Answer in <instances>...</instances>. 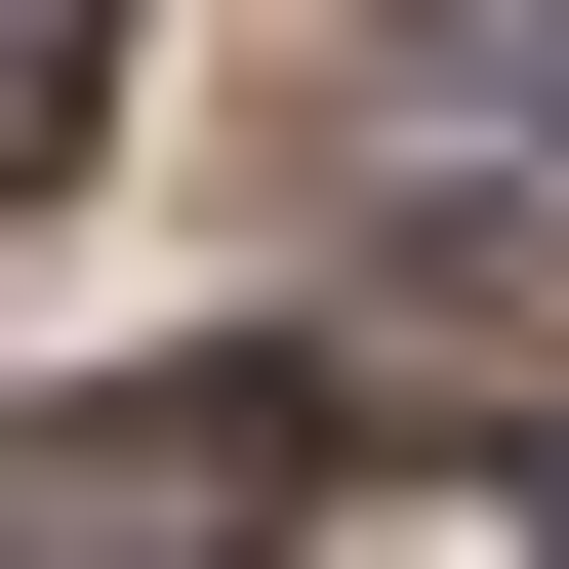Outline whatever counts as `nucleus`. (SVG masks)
<instances>
[{
    "label": "nucleus",
    "instance_id": "obj_1",
    "mask_svg": "<svg viewBox=\"0 0 569 569\" xmlns=\"http://www.w3.org/2000/svg\"><path fill=\"white\" fill-rule=\"evenodd\" d=\"M326 529V367H122L0 448V569H284Z\"/></svg>",
    "mask_w": 569,
    "mask_h": 569
},
{
    "label": "nucleus",
    "instance_id": "obj_2",
    "mask_svg": "<svg viewBox=\"0 0 569 569\" xmlns=\"http://www.w3.org/2000/svg\"><path fill=\"white\" fill-rule=\"evenodd\" d=\"M367 163H569V0H407L367 41Z\"/></svg>",
    "mask_w": 569,
    "mask_h": 569
},
{
    "label": "nucleus",
    "instance_id": "obj_3",
    "mask_svg": "<svg viewBox=\"0 0 569 569\" xmlns=\"http://www.w3.org/2000/svg\"><path fill=\"white\" fill-rule=\"evenodd\" d=\"M82 122H122V0H0V203L82 163Z\"/></svg>",
    "mask_w": 569,
    "mask_h": 569
},
{
    "label": "nucleus",
    "instance_id": "obj_4",
    "mask_svg": "<svg viewBox=\"0 0 569 569\" xmlns=\"http://www.w3.org/2000/svg\"><path fill=\"white\" fill-rule=\"evenodd\" d=\"M529 529H569V448H529Z\"/></svg>",
    "mask_w": 569,
    "mask_h": 569
}]
</instances>
